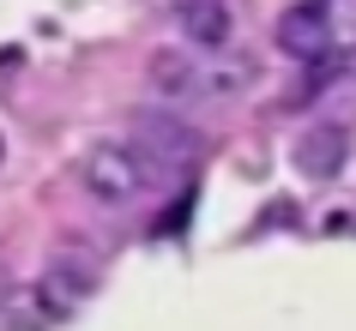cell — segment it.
Returning a JSON list of instances; mask_svg holds the SVG:
<instances>
[{"label": "cell", "mask_w": 356, "mask_h": 331, "mask_svg": "<svg viewBox=\"0 0 356 331\" xmlns=\"http://www.w3.org/2000/svg\"><path fill=\"white\" fill-rule=\"evenodd\" d=\"M79 187H85V199L97 205H127L139 199L151 187L145 163H139V151L127 145V139H97L85 157H79Z\"/></svg>", "instance_id": "cell-1"}, {"label": "cell", "mask_w": 356, "mask_h": 331, "mask_svg": "<svg viewBox=\"0 0 356 331\" xmlns=\"http://www.w3.org/2000/svg\"><path fill=\"white\" fill-rule=\"evenodd\" d=\"M133 151H139V163H145V175L157 181V175H181V169L200 157V133L181 121V114H169V109H151L133 121Z\"/></svg>", "instance_id": "cell-2"}, {"label": "cell", "mask_w": 356, "mask_h": 331, "mask_svg": "<svg viewBox=\"0 0 356 331\" xmlns=\"http://www.w3.org/2000/svg\"><path fill=\"white\" fill-rule=\"evenodd\" d=\"M344 42V31H338L332 19V0H296V6H284V19H278V49L290 60H326Z\"/></svg>", "instance_id": "cell-3"}, {"label": "cell", "mask_w": 356, "mask_h": 331, "mask_svg": "<svg viewBox=\"0 0 356 331\" xmlns=\"http://www.w3.org/2000/svg\"><path fill=\"white\" fill-rule=\"evenodd\" d=\"M157 96H193V91H229V78H242L236 67H206L200 49H157L145 67Z\"/></svg>", "instance_id": "cell-4"}, {"label": "cell", "mask_w": 356, "mask_h": 331, "mask_svg": "<svg viewBox=\"0 0 356 331\" xmlns=\"http://www.w3.org/2000/svg\"><path fill=\"white\" fill-rule=\"evenodd\" d=\"M97 259H85V253H55L49 265H42V283H37V295L49 301V307L67 319V313H79L85 301L97 295Z\"/></svg>", "instance_id": "cell-5"}, {"label": "cell", "mask_w": 356, "mask_h": 331, "mask_svg": "<svg viewBox=\"0 0 356 331\" xmlns=\"http://www.w3.org/2000/svg\"><path fill=\"white\" fill-rule=\"evenodd\" d=\"M296 169L308 175V181H338V169H344V157H350V127H338V121H314V127L296 139Z\"/></svg>", "instance_id": "cell-6"}, {"label": "cell", "mask_w": 356, "mask_h": 331, "mask_svg": "<svg viewBox=\"0 0 356 331\" xmlns=\"http://www.w3.org/2000/svg\"><path fill=\"white\" fill-rule=\"evenodd\" d=\"M175 24H181L188 49H200V55L229 42V6L224 0H175Z\"/></svg>", "instance_id": "cell-7"}]
</instances>
